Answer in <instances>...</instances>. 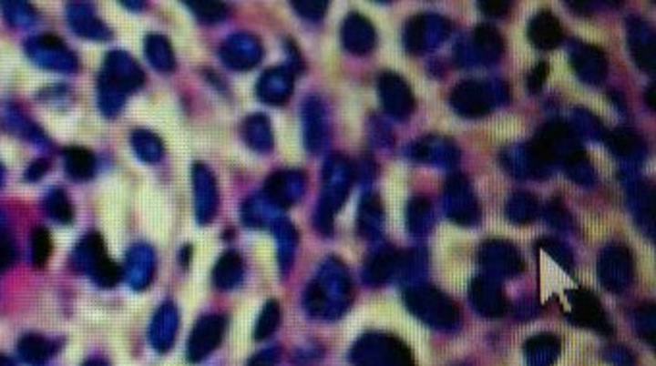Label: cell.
Returning <instances> with one entry per match:
<instances>
[{"mask_svg": "<svg viewBox=\"0 0 656 366\" xmlns=\"http://www.w3.org/2000/svg\"><path fill=\"white\" fill-rule=\"evenodd\" d=\"M350 361L354 366H417L407 343L383 331L361 336L352 347Z\"/></svg>", "mask_w": 656, "mask_h": 366, "instance_id": "6da1fadb", "label": "cell"}, {"mask_svg": "<svg viewBox=\"0 0 656 366\" xmlns=\"http://www.w3.org/2000/svg\"><path fill=\"white\" fill-rule=\"evenodd\" d=\"M404 303L423 324L450 330L459 322V309L452 297L433 286H414L404 291Z\"/></svg>", "mask_w": 656, "mask_h": 366, "instance_id": "7a4b0ae2", "label": "cell"}, {"mask_svg": "<svg viewBox=\"0 0 656 366\" xmlns=\"http://www.w3.org/2000/svg\"><path fill=\"white\" fill-rule=\"evenodd\" d=\"M352 174H354L352 164L340 155H333L324 164L323 193L315 216V224L323 234H331L334 212L343 205V201H346L348 197L352 186Z\"/></svg>", "mask_w": 656, "mask_h": 366, "instance_id": "3957f363", "label": "cell"}, {"mask_svg": "<svg viewBox=\"0 0 656 366\" xmlns=\"http://www.w3.org/2000/svg\"><path fill=\"white\" fill-rule=\"evenodd\" d=\"M533 151L543 158L550 168L556 164L564 166L571 157L581 153L579 137L564 120H550L537 131L535 139L529 143Z\"/></svg>", "mask_w": 656, "mask_h": 366, "instance_id": "277c9868", "label": "cell"}, {"mask_svg": "<svg viewBox=\"0 0 656 366\" xmlns=\"http://www.w3.org/2000/svg\"><path fill=\"white\" fill-rule=\"evenodd\" d=\"M502 93H506V89L498 91V83L466 79L454 87L450 95V105L462 118H483V116H487L498 105Z\"/></svg>", "mask_w": 656, "mask_h": 366, "instance_id": "5b68a950", "label": "cell"}, {"mask_svg": "<svg viewBox=\"0 0 656 366\" xmlns=\"http://www.w3.org/2000/svg\"><path fill=\"white\" fill-rule=\"evenodd\" d=\"M348 293V278L342 264L331 260L323 266L319 278L307 290V309L315 314H328L336 301Z\"/></svg>", "mask_w": 656, "mask_h": 366, "instance_id": "8992f818", "label": "cell"}, {"mask_svg": "<svg viewBox=\"0 0 656 366\" xmlns=\"http://www.w3.org/2000/svg\"><path fill=\"white\" fill-rule=\"evenodd\" d=\"M597 274L610 293H623L633 281V255L626 245H609L599 257Z\"/></svg>", "mask_w": 656, "mask_h": 366, "instance_id": "52a82bcc", "label": "cell"}, {"mask_svg": "<svg viewBox=\"0 0 656 366\" xmlns=\"http://www.w3.org/2000/svg\"><path fill=\"white\" fill-rule=\"evenodd\" d=\"M566 297L569 303L568 320L571 324L593 330L600 336H612V324L595 293L587 290H569L566 291Z\"/></svg>", "mask_w": 656, "mask_h": 366, "instance_id": "ba28073f", "label": "cell"}, {"mask_svg": "<svg viewBox=\"0 0 656 366\" xmlns=\"http://www.w3.org/2000/svg\"><path fill=\"white\" fill-rule=\"evenodd\" d=\"M479 260L490 278H518L525 270V262L518 249L504 239L485 241L479 251Z\"/></svg>", "mask_w": 656, "mask_h": 366, "instance_id": "9c48e42d", "label": "cell"}, {"mask_svg": "<svg viewBox=\"0 0 656 366\" xmlns=\"http://www.w3.org/2000/svg\"><path fill=\"white\" fill-rule=\"evenodd\" d=\"M379 97L386 114L396 120H407L415 110L414 91L398 74L386 72L379 77Z\"/></svg>", "mask_w": 656, "mask_h": 366, "instance_id": "30bf717a", "label": "cell"}, {"mask_svg": "<svg viewBox=\"0 0 656 366\" xmlns=\"http://www.w3.org/2000/svg\"><path fill=\"white\" fill-rule=\"evenodd\" d=\"M469 301L475 312L485 316V319H500L510 309L502 286L490 276H477L471 280Z\"/></svg>", "mask_w": 656, "mask_h": 366, "instance_id": "8fae6325", "label": "cell"}, {"mask_svg": "<svg viewBox=\"0 0 656 366\" xmlns=\"http://www.w3.org/2000/svg\"><path fill=\"white\" fill-rule=\"evenodd\" d=\"M191 188H193L195 219L200 224H209L212 219H215L219 208V188L215 176H212V172L205 164H193Z\"/></svg>", "mask_w": 656, "mask_h": 366, "instance_id": "7c38bea8", "label": "cell"}, {"mask_svg": "<svg viewBox=\"0 0 656 366\" xmlns=\"http://www.w3.org/2000/svg\"><path fill=\"white\" fill-rule=\"evenodd\" d=\"M101 77L112 83L126 95L138 91L145 83V74L141 66L124 51H112L105 56V66Z\"/></svg>", "mask_w": 656, "mask_h": 366, "instance_id": "4fadbf2b", "label": "cell"}, {"mask_svg": "<svg viewBox=\"0 0 656 366\" xmlns=\"http://www.w3.org/2000/svg\"><path fill=\"white\" fill-rule=\"evenodd\" d=\"M500 162L504 166V170L516 178L545 179L552 172L550 166L533 151V147L529 143L506 147L500 153Z\"/></svg>", "mask_w": 656, "mask_h": 366, "instance_id": "5bb4252c", "label": "cell"}, {"mask_svg": "<svg viewBox=\"0 0 656 366\" xmlns=\"http://www.w3.org/2000/svg\"><path fill=\"white\" fill-rule=\"evenodd\" d=\"M446 212L454 222L462 226H471L479 220V205L462 174H454L446 181Z\"/></svg>", "mask_w": 656, "mask_h": 366, "instance_id": "9a60e30c", "label": "cell"}, {"mask_svg": "<svg viewBox=\"0 0 656 366\" xmlns=\"http://www.w3.org/2000/svg\"><path fill=\"white\" fill-rule=\"evenodd\" d=\"M226 330V319L220 314H209L195 324L188 340V359L200 362L220 345Z\"/></svg>", "mask_w": 656, "mask_h": 366, "instance_id": "2e32d148", "label": "cell"}, {"mask_svg": "<svg viewBox=\"0 0 656 366\" xmlns=\"http://www.w3.org/2000/svg\"><path fill=\"white\" fill-rule=\"evenodd\" d=\"M261 56V43L250 33H238L220 46V58L232 70H250L259 64Z\"/></svg>", "mask_w": 656, "mask_h": 366, "instance_id": "e0dca14e", "label": "cell"}, {"mask_svg": "<svg viewBox=\"0 0 656 366\" xmlns=\"http://www.w3.org/2000/svg\"><path fill=\"white\" fill-rule=\"evenodd\" d=\"M446 33V24L440 18H431V15H415L407 22L405 27V48L409 53H423L426 48L436 46Z\"/></svg>", "mask_w": 656, "mask_h": 366, "instance_id": "ac0fdd59", "label": "cell"}, {"mask_svg": "<svg viewBox=\"0 0 656 366\" xmlns=\"http://www.w3.org/2000/svg\"><path fill=\"white\" fill-rule=\"evenodd\" d=\"M305 189V178L302 172L284 170L272 174L265 183V197L276 207L286 208L302 198Z\"/></svg>", "mask_w": 656, "mask_h": 366, "instance_id": "d6986e66", "label": "cell"}, {"mask_svg": "<svg viewBox=\"0 0 656 366\" xmlns=\"http://www.w3.org/2000/svg\"><path fill=\"white\" fill-rule=\"evenodd\" d=\"M571 66L578 77L589 86H599L606 77V56L595 45L573 43L569 48Z\"/></svg>", "mask_w": 656, "mask_h": 366, "instance_id": "ffe728a7", "label": "cell"}, {"mask_svg": "<svg viewBox=\"0 0 656 366\" xmlns=\"http://www.w3.org/2000/svg\"><path fill=\"white\" fill-rule=\"evenodd\" d=\"M157 257L153 249L147 243H136L126 255V266L122 276L134 290H145L151 284L155 276Z\"/></svg>", "mask_w": 656, "mask_h": 366, "instance_id": "44dd1931", "label": "cell"}, {"mask_svg": "<svg viewBox=\"0 0 656 366\" xmlns=\"http://www.w3.org/2000/svg\"><path fill=\"white\" fill-rule=\"evenodd\" d=\"M303 136L305 147L311 155L323 153L328 145V120L323 103L311 97L303 105Z\"/></svg>", "mask_w": 656, "mask_h": 366, "instance_id": "7402d4cb", "label": "cell"}, {"mask_svg": "<svg viewBox=\"0 0 656 366\" xmlns=\"http://www.w3.org/2000/svg\"><path fill=\"white\" fill-rule=\"evenodd\" d=\"M504 55V39L500 33L487 24H481L473 29L471 45H467L466 58L479 64H497Z\"/></svg>", "mask_w": 656, "mask_h": 366, "instance_id": "603a6c76", "label": "cell"}, {"mask_svg": "<svg viewBox=\"0 0 656 366\" xmlns=\"http://www.w3.org/2000/svg\"><path fill=\"white\" fill-rule=\"evenodd\" d=\"M376 36L373 24L357 12H352L342 24V45L352 55H367L374 48Z\"/></svg>", "mask_w": 656, "mask_h": 366, "instance_id": "cb8c5ba5", "label": "cell"}, {"mask_svg": "<svg viewBox=\"0 0 656 366\" xmlns=\"http://www.w3.org/2000/svg\"><path fill=\"white\" fill-rule=\"evenodd\" d=\"M528 37L533 43V46L540 48V51H552V48H558L562 45L564 29L552 12L543 10L537 12L531 18L528 27Z\"/></svg>", "mask_w": 656, "mask_h": 366, "instance_id": "d4e9b609", "label": "cell"}, {"mask_svg": "<svg viewBox=\"0 0 656 366\" xmlns=\"http://www.w3.org/2000/svg\"><path fill=\"white\" fill-rule=\"evenodd\" d=\"M630 46L633 62L647 74H654L656 55H654V36L649 24L641 20H630Z\"/></svg>", "mask_w": 656, "mask_h": 366, "instance_id": "484cf974", "label": "cell"}, {"mask_svg": "<svg viewBox=\"0 0 656 366\" xmlns=\"http://www.w3.org/2000/svg\"><path fill=\"white\" fill-rule=\"evenodd\" d=\"M293 87V76L286 68H272L261 76L257 83V97L267 105H282Z\"/></svg>", "mask_w": 656, "mask_h": 366, "instance_id": "4316f807", "label": "cell"}, {"mask_svg": "<svg viewBox=\"0 0 656 366\" xmlns=\"http://www.w3.org/2000/svg\"><path fill=\"white\" fill-rule=\"evenodd\" d=\"M604 139L610 148V153L620 160L641 162L647 155V147L643 139L639 137L631 127H618L610 131Z\"/></svg>", "mask_w": 656, "mask_h": 366, "instance_id": "83f0119b", "label": "cell"}, {"mask_svg": "<svg viewBox=\"0 0 656 366\" xmlns=\"http://www.w3.org/2000/svg\"><path fill=\"white\" fill-rule=\"evenodd\" d=\"M409 155L415 160L438 164V166H452L459 160V151L454 147V143L438 137H426L419 143H415L409 148Z\"/></svg>", "mask_w": 656, "mask_h": 366, "instance_id": "f1b7e54d", "label": "cell"}, {"mask_svg": "<svg viewBox=\"0 0 656 366\" xmlns=\"http://www.w3.org/2000/svg\"><path fill=\"white\" fill-rule=\"evenodd\" d=\"M560 338L554 334H537L523 345V355L528 366H552L560 355Z\"/></svg>", "mask_w": 656, "mask_h": 366, "instance_id": "f546056e", "label": "cell"}, {"mask_svg": "<svg viewBox=\"0 0 656 366\" xmlns=\"http://www.w3.org/2000/svg\"><path fill=\"white\" fill-rule=\"evenodd\" d=\"M631 208L635 212L637 224L641 226L645 234L654 239V191L652 186L645 181H633V188L630 191Z\"/></svg>", "mask_w": 656, "mask_h": 366, "instance_id": "4dcf8cb0", "label": "cell"}, {"mask_svg": "<svg viewBox=\"0 0 656 366\" xmlns=\"http://www.w3.org/2000/svg\"><path fill=\"white\" fill-rule=\"evenodd\" d=\"M178 331V312L172 303L162 305L151 324V343L157 351H167Z\"/></svg>", "mask_w": 656, "mask_h": 366, "instance_id": "1f68e13d", "label": "cell"}, {"mask_svg": "<svg viewBox=\"0 0 656 366\" xmlns=\"http://www.w3.org/2000/svg\"><path fill=\"white\" fill-rule=\"evenodd\" d=\"M70 22L79 36L87 39L108 41L112 37L110 29L97 18V14L89 5H74L70 12Z\"/></svg>", "mask_w": 656, "mask_h": 366, "instance_id": "d6a6232c", "label": "cell"}, {"mask_svg": "<svg viewBox=\"0 0 656 366\" xmlns=\"http://www.w3.org/2000/svg\"><path fill=\"white\" fill-rule=\"evenodd\" d=\"M243 280V260L236 251H226L212 269V281L222 291L234 290Z\"/></svg>", "mask_w": 656, "mask_h": 366, "instance_id": "836d02e7", "label": "cell"}, {"mask_svg": "<svg viewBox=\"0 0 656 366\" xmlns=\"http://www.w3.org/2000/svg\"><path fill=\"white\" fill-rule=\"evenodd\" d=\"M402 259L400 255H394L390 251L376 253L373 259L367 260L364 269V278L371 286H381L388 281L394 274L402 269Z\"/></svg>", "mask_w": 656, "mask_h": 366, "instance_id": "e575fe53", "label": "cell"}, {"mask_svg": "<svg viewBox=\"0 0 656 366\" xmlns=\"http://www.w3.org/2000/svg\"><path fill=\"white\" fill-rule=\"evenodd\" d=\"M540 212L538 198L529 191H516L506 203L504 214L512 224H531Z\"/></svg>", "mask_w": 656, "mask_h": 366, "instance_id": "d590c367", "label": "cell"}, {"mask_svg": "<svg viewBox=\"0 0 656 366\" xmlns=\"http://www.w3.org/2000/svg\"><path fill=\"white\" fill-rule=\"evenodd\" d=\"M145 56L151 62L153 68L159 72L169 74L176 68V56L172 51V45L167 37L159 36V33H151V36H147Z\"/></svg>", "mask_w": 656, "mask_h": 366, "instance_id": "8d00e7d4", "label": "cell"}, {"mask_svg": "<svg viewBox=\"0 0 656 366\" xmlns=\"http://www.w3.org/2000/svg\"><path fill=\"white\" fill-rule=\"evenodd\" d=\"M241 133H243L245 143H248L253 151L267 153L272 148V129H271L267 116H262V114L250 116V118L243 122Z\"/></svg>", "mask_w": 656, "mask_h": 366, "instance_id": "74e56055", "label": "cell"}, {"mask_svg": "<svg viewBox=\"0 0 656 366\" xmlns=\"http://www.w3.org/2000/svg\"><path fill=\"white\" fill-rule=\"evenodd\" d=\"M129 143L138 158L147 164H157L164 157V145L160 137L149 129H136L131 133Z\"/></svg>", "mask_w": 656, "mask_h": 366, "instance_id": "f35d334b", "label": "cell"}, {"mask_svg": "<svg viewBox=\"0 0 656 366\" xmlns=\"http://www.w3.org/2000/svg\"><path fill=\"white\" fill-rule=\"evenodd\" d=\"M381 220H383V210H381L379 197L365 195L364 201H361V207H359V219H357L359 234L365 238L376 236L381 231Z\"/></svg>", "mask_w": 656, "mask_h": 366, "instance_id": "ab89813d", "label": "cell"}, {"mask_svg": "<svg viewBox=\"0 0 656 366\" xmlns=\"http://www.w3.org/2000/svg\"><path fill=\"white\" fill-rule=\"evenodd\" d=\"M107 259V249L105 243L98 234H87L84 239L79 241L77 249H76V260L77 264L84 269L87 274H91V270L95 266Z\"/></svg>", "mask_w": 656, "mask_h": 366, "instance_id": "60d3db41", "label": "cell"}, {"mask_svg": "<svg viewBox=\"0 0 656 366\" xmlns=\"http://www.w3.org/2000/svg\"><path fill=\"white\" fill-rule=\"evenodd\" d=\"M66 160V170L76 179H89L95 174L97 160L91 151L81 147H72L64 153Z\"/></svg>", "mask_w": 656, "mask_h": 366, "instance_id": "b9f144b4", "label": "cell"}, {"mask_svg": "<svg viewBox=\"0 0 656 366\" xmlns=\"http://www.w3.org/2000/svg\"><path fill=\"white\" fill-rule=\"evenodd\" d=\"M433 226V212L431 203L423 197H415L412 203L407 205V228L412 236H423Z\"/></svg>", "mask_w": 656, "mask_h": 366, "instance_id": "7bdbcfd3", "label": "cell"}, {"mask_svg": "<svg viewBox=\"0 0 656 366\" xmlns=\"http://www.w3.org/2000/svg\"><path fill=\"white\" fill-rule=\"evenodd\" d=\"M276 207L269 201V198L262 195V197H251L248 203L243 205V220L245 224L250 226H255V228H261V226H267V224H276L278 219H274L272 216V210Z\"/></svg>", "mask_w": 656, "mask_h": 366, "instance_id": "ee69618b", "label": "cell"}, {"mask_svg": "<svg viewBox=\"0 0 656 366\" xmlns=\"http://www.w3.org/2000/svg\"><path fill=\"white\" fill-rule=\"evenodd\" d=\"M569 126L573 127V131H576V136H583L585 139H590V141L604 139V129H602L600 120L587 108L573 110Z\"/></svg>", "mask_w": 656, "mask_h": 366, "instance_id": "f6af8a7d", "label": "cell"}, {"mask_svg": "<svg viewBox=\"0 0 656 366\" xmlns=\"http://www.w3.org/2000/svg\"><path fill=\"white\" fill-rule=\"evenodd\" d=\"M126 98H128V95L124 91L114 87L112 83H108L107 79L98 76V107H101L105 116L114 118V116H117L124 108Z\"/></svg>", "mask_w": 656, "mask_h": 366, "instance_id": "bcb514c9", "label": "cell"}, {"mask_svg": "<svg viewBox=\"0 0 656 366\" xmlns=\"http://www.w3.org/2000/svg\"><path fill=\"white\" fill-rule=\"evenodd\" d=\"M562 168L566 170L568 178L571 181H576L578 186H593L597 176H595V170H593V164H590V160L585 157V153H578L576 157H571Z\"/></svg>", "mask_w": 656, "mask_h": 366, "instance_id": "7dc6e473", "label": "cell"}, {"mask_svg": "<svg viewBox=\"0 0 656 366\" xmlns=\"http://www.w3.org/2000/svg\"><path fill=\"white\" fill-rule=\"evenodd\" d=\"M281 305H278V301H269L265 307H262L261 314H259V320H257V326H255V340L257 341H262V340H269L274 331L278 330V326H281Z\"/></svg>", "mask_w": 656, "mask_h": 366, "instance_id": "c3c4849f", "label": "cell"}, {"mask_svg": "<svg viewBox=\"0 0 656 366\" xmlns=\"http://www.w3.org/2000/svg\"><path fill=\"white\" fill-rule=\"evenodd\" d=\"M274 231H276L278 243H281V253H278V257H281L282 270L286 272L288 266L292 264V259H293V253H295V245H298V236H295L293 226L290 222H286V220H278L274 224Z\"/></svg>", "mask_w": 656, "mask_h": 366, "instance_id": "681fc988", "label": "cell"}, {"mask_svg": "<svg viewBox=\"0 0 656 366\" xmlns=\"http://www.w3.org/2000/svg\"><path fill=\"white\" fill-rule=\"evenodd\" d=\"M186 8L191 10L195 18L203 24H219L228 18V6L224 3L201 0V3H186Z\"/></svg>", "mask_w": 656, "mask_h": 366, "instance_id": "f907efd6", "label": "cell"}, {"mask_svg": "<svg viewBox=\"0 0 656 366\" xmlns=\"http://www.w3.org/2000/svg\"><path fill=\"white\" fill-rule=\"evenodd\" d=\"M538 247L543 249V251L548 257H552L558 264H560L566 272H571V269H573V253H571V249L566 243H562L560 239H556V238H543L538 241Z\"/></svg>", "mask_w": 656, "mask_h": 366, "instance_id": "816d5d0a", "label": "cell"}, {"mask_svg": "<svg viewBox=\"0 0 656 366\" xmlns=\"http://www.w3.org/2000/svg\"><path fill=\"white\" fill-rule=\"evenodd\" d=\"M635 328L639 331V336H641L645 341H649L651 345H654L656 312H654L652 303H645L635 310Z\"/></svg>", "mask_w": 656, "mask_h": 366, "instance_id": "f5cc1de1", "label": "cell"}, {"mask_svg": "<svg viewBox=\"0 0 656 366\" xmlns=\"http://www.w3.org/2000/svg\"><path fill=\"white\" fill-rule=\"evenodd\" d=\"M89 276L93 278L95 284H98L101 288H112V286H117L118 281L122 280V269L117 262H112L107 257L105 260H101L95 266Z\"/></svg>", "mask_w": 656, "mask_h": 366, "instance_id": "db71d44e", "label": "cell"}, {"mask_svg": "<svg viewBox=\"0 0 656 366\" xmlns=\"http://www.w3.org/2000/svg\"><path fill=\"white\" fill-rule=\"evenodd\" d=\"M545 220L556 229H573V228H576L573 216L564 207V203L560 201V198H556V197L545 207Z\"/></svg>", "mask_w": 656, "mask_h": 366, "instance_id": "11a10c76", "label": "cell"}, {"mask_svg": "<svg viewBox=\"0 0 656 366\" xmlns=\"http://www.w3.org/2000/svg\"><path fill=\"white\" fill-rule=\"evenodd\" d=\"M31 251H33V262L37 266H43L48 257L53 253V239L48 236L45 228H37L31 236Z\"/></svg>", "mask_w": 656, "mask_h": 366, "instance_id": "9f6ffc18", "label": "cell"}, {"mask_svg": "<svg viewBox=\"0 0 656 366\" xmlns=\"http://www.w3.org/2000/svg\"><path fill=\"white\" fill-rule=\"evenodd\" d=\"M48 212H51L53 219H56L58 222L66 224L72 222L74 219V208L62 191H55L51 197H48Z\"/></svg>", "mask_w": 656, "mask_h": 366, "instance_id": "6f0895ef", "label": "cell"}, {"mask_svg": "<svg viewBox=\"0 0 656 366\" xmlns=\"http://www.w3.org/2000/svg\"><path fill=\"white\" fill-rule=\"evenodd\" d=\"M292 8L298 12L302 18L315 22V20H321L326 14L328 3H324V0H300V3H293Z\"/></svg>", "mask_w": 656, "mask_h": 366, "instance_id": "680465c9", "label": "cell"}, {"mask_svg": "<svg viewBox=\"0 0 656 366\" xmlns=\"http://www.w3.org/2000/svg\"><path fill=\"white\" fill-rule=\"evenodd\" d=\"M604 359L609 361V362H612L614 366H635V359H633V355L628 351L626 347H621V345L606 347Z\"/></svg>", "mask_w": 656, "mask_h": 366, "instance_id": "91938a15", "label": "cell"}, {"mask_svg": "<svg viewBox=\"0 0 656 366\" xmlns=\"http://www.w3.org/2000/svg\"><path fill=\"white\" fill-rule=\"evenodd\" d=\"M548 72H550V68H548L547 62L537 64L535 68L529 72V76H528V89H529L531 95H535V93H538L540 89H543L545 81H547V77H548Z\"/></svg>", "mask_w": 656, "mask_h": 366, "instance_id": "94428289", "label": "cell"}, {"mask_svg": "<svg viewBox=\"0 0 656 366\" xmlns=\"http://www.w3.org/2000/svg\"><path fill=\"white\" fill-rule=\"evenodd\" d=\"M479 10L490 18H504V15L510 14L512 5L507 0H483L479 3Z\"/></svg>", "mask_w": 656, "mask_h": 366, "instance_id": "6125c7cd", "label": "cell"}, {"mask_svg": "<svg viewBox=\"0 0 656 366\" xmlns=\"http://www.w3.org/2000/svg\"><path fill=\"white\" fill-rule=\"evenodd\" d=\"M250 366H276V364H274L272 357L265 353V355H259V357H255V359L250 362Z\"/></svg>", "mask_w": 656, "mask_h": 366, "instance_id": "be15d7a7", "label": "cell"}, {"mask_svg": "<svg viewBox=\"0 0 656 366\" xmlns=\"http://www.w3.org/2000/svg\"><path fill=\"white\" fill-rule=\"evenodd\" d=\"M647 105H649V108L651 110H654L656 108V91H654V86H651L649 89H647Z\"/></svg>", "mask_w": 656, "mask_h": 366, "instance_id": "e7e4bbea", "label": "cell"}, {"mask_svg": "<svg viewBox=\"0 0 656 366\" xmlns=\"http://www.w3.org/2000/svg\"><path fill=\"white\" fill-rule=\"evenodd\" d=\"M89 366H105V364H101V362H93V364H89Z\"/></svg>", "mask_w": 656, "mask_h": 366, "instance_id": "03108f58", "label": "cell"}]
</instances>
